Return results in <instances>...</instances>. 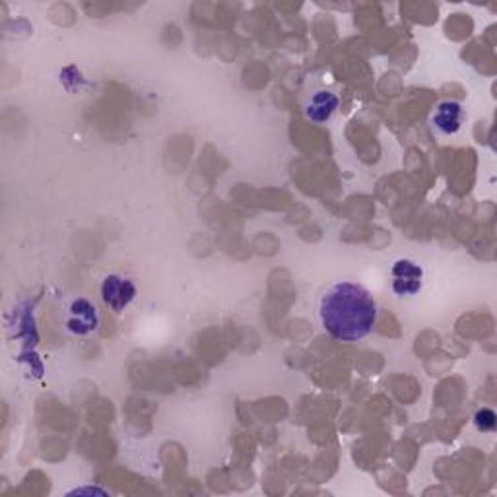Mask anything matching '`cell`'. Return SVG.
<instances>
[{"instance_id": "obj_1", "label": "cell", "mask_w": 497, "mask_h": 497, "mask_svg": "<svg viewBox=\"0 0 497 497\" xmlns=\"http://www.w3.org/2000/svg\"><path fill=\"white\" fill-rule=\"evenodd\" d=\"M377 301L356 282H336L319 299L323 329L341 342H358L371 334L377 323Z\"/></svg>"}, {"instance_id": "obj_2", "label": "cell", "mask_w": 497, "mask_h": 497, "mask_svg": "<svg viewBox=\"0 0 497 497\" xmlns=\"http://www.w3.org/2000/svg\"><path fill=\"white\" fill-rule=\"evenodd\" d=\"M66 329L74 336H89L97 331L99 313L96 305L86 298H74L66 307Z\"/></svg>"}, {"instance_id": "obj_3", "label": "cell", "mask_w": 497, "mask_h": 497, "mask_svg": "<svg viewBox=\"0 0 497 497\" xmlns=\"http://www.w3.org/2000/svg\"><path fill=\"white\" fill-rule=\"evenodd\" d=\"M137 293L134 282L121 274H107L101 280V299L115 313L129 309V305L137 299Z\"/></svg>"}, {"instance_id": "obj_4", "label": "cell", "mask_w": 497, "mask_h": 497, "mask_svg": "<svg viewBox=\"0 0 497 497\" xmlns=\"http://www.w3.org/2000/svg\"><path fill=\"white\" fill-rule=\"evenodd\" d=\"M391 278L397 296H416L424 284V270L409 258H399L391 268Z\"/></svg>"}, {"instance_id": "obj_5", "label": "cell", "mask_w": 497, "mask_h": 497, "mask_svg": "<svg viewBox=\"0 0 497 497\" xmlns=\"http://www.w3.org/2000/svg\"><path fill=\"white\" fill-rule=\"evenodd\" d=\"M465 107L459 101L445 99L432 113V129L439 137H453L465 124Z\"/></svg>"}, {"instance_id": "obj_6", "label": "cell", "mask_w": 497, "mask_h": 497, "mask_svg": "<svg viewBox=\"0 0 497 497\" xmlns=\"http://www.w3.org/2000/svg\"><path fill=\"white\" fill-rule=\"evenodd\" d=\"M336 109H338V97L336 94L329 92V89H319V92L311 94L303 105L305 117L317 124L329 122L334 117Z\"/></svg>"}, {"instance_id": "obj_7", "label": "cell", "mask_w": 497, "mask_h": 497, "mask_svg": "<svg viewBox=\"0 0 497 497\" xmlns=\"http://www.w3.org/2000/svg\"><path fill=\"white\" fill-rule=\"evenodd\" d=\"M474 424H476L480 432H493V429H495V414L488 409H484L476 416H474Z\"/></svg>"}]
</instances>
